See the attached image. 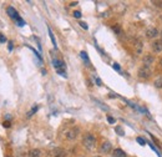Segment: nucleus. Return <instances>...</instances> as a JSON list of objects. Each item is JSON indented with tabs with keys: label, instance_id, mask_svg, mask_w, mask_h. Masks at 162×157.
I'll use <instances>...</instances> for the list:
<instances>
[{
	"label": "nucleus",
	"instance_id": "obj_1",
	"mask_svg": "<svg viewBox=\"0 0 162 157\" xmlns=\"http://www.w3.org/2000/svg\"><path fill=\"white\" fill-rule=\"evenodd\" d=\"M82 143L87 150H92V148L96 146V138L91 134H86L85 137H84V140H82Z\"/></svg>",
	"mask_w": 162,
	"mask_h": 157
},
{
	"label": "nucleus",
	"instance_id": "obj_2",
	"mask_svg": "<svg viewBox=\"0 0 162 157\" xmlns=\"http://www.w3.org/2000/svg\"><path fill=\"white\" fill-rule=\"evenodd\" d=\"M139 77H141V79H148L150 76H151V69L150 68H146V66H142V68H140L139 69Z\"/></svg>",
	"mask_w": 162,
	"mask_h": 157
},
{
	"label": "nucleus",
	"instance_id": "obj_3",
	"mask_svg": "<svg viewBox=\"0 0 162 157\" xmlns=\"http://www.w3.org/2000/svg\"><path fill=\"white\" fill-rule=\"evenodd\" d=\"M79 132H80V130H79L78 127H72L71 130H69V131L66 132V138H69V140H74V138L78 137Z\"/></svg>",
	"mask_w": 162,
	"mask_h": 157
},
{
	"label": "nucleus",
	"instance_id": "obj_4",
	"mask_svg": "<svg viewBox=\"0 0 162 157\" xmlns=\"http://www.w3.org/2000/svg\"><path fill=\"white\" fill-rule=\"evenodd\" d=\"M111 150H112V146L109 141H105L101 143V147H100L101 153H109V152H111Z\"/></svg>",
	"mask_w": 162,
	"mask_h": 157
},
{
	"label": "nucleus",
	"instance_id": "obj_5",
	"mask_svg": "<svg viewBox=\"0 0 162 157\" xmlns=\"http://www.w3.org/2000/svg\"><path fill=\"white\" fill-rule=\"evenodd\" d=\"M151 47H152V51L153 53H161L162 51V43H161L160 40H155L151 44Z\"/></svg>",
	"mask_w": 162,
	"mask_h": 157
},
{
	"label": "nucleus",
	"instance_id": "obj_6",
	"mask_svg": "<svg viewBox=\"0 0 162 157\" xmlns=\"http://www.w3.org/2000/svg\"><path fill=\"white\" fill-rule=\"evenodd\" d=\"M158 35V30L156 28H148L146 30V38L148 39H155Z\"/></svg>",
	"mask_w": 162,
	"mask_h": 157
},
{
	"label": "nucleus",
	"instance_id": "obj_7",
	"mask_svg": "<svg viewBox=\"0 0 162 157\" xmlns=\"http://www.w3.org/2000/svg\"><path fill=\"white\" fill-rule=\"evenodd\" d=\"M153 62H155V59H153V56L146 55V56L143 57V66H146V68H150V66H152Z\"/></svg>",
	"mask_w": 162,
	"mask_h": 157
},
{
	"label": "nucleus",
	"instance_id": "obj_8",
	"mask_svg": "<svg viewBox=\"0 0 162 157\" xmlns=\"http://www.w3.org/2000/svg\"><path fill=\"white\" fill-rule=\"evenodd\" d=\"M6 13H8V15L10 16V18H13V19H16V18H19V15H18V11H16L13 6H9L6 9Z\"/></svg>",
	"mask_w": 162,
	"mask_h": 157
},
{
	"label": "nucleus",
	"instance_id": "obj_9",
	"mask_svg": "<svg viewBox=\"0 0 162 157\" xmlns=\"http://www.w3.org/2000/svg\"><path fill=\"white\" fill-rule=\"evenodd\" d=\"M53 64H54V68H55L56 70H65V64H64L63 61L54 59V60H53Z\"/></svg>",
	"mask_w": 162,
	"mask_h": 157
},
{
	"label": "nucleus",
	"instance_id": "obj_10",
	"mask_svg": "<svg viewBox=\"0 0 162 157\" xmlns=\"http://www.w3.org/2000/svg\"><path fill=\"white\" fill-rule=\"evenodd\" d=\"M142 49H143V44L142 41H137V43L135 44V51H136V55H141L142 54Z\"/></svg>",
	"mask_w": 162,
	"mask_h": 157
},
{
	"label": "nucleus",
	"instance_id": "obj_11",
	"mask_svg": "<svg viewBox=\"0 0 162 157\" xmlns=\"http://www.w3.org/2000/svg\"><path fill=\"white\" fill-rule=\"evenodd\" d=\"M112 156L114 157H127L126 153L121 150V148H116V150L114 151V153H112Z\"/></svg>",
	"mask_w": 162,
	"mask_h": 157
},
{
	"label": "nucleus",
	"instance_id": "obj_12",
	"mask_svg": "<svg viewBox=\"0 0 162 157\" xmlns=\"http://www.w3.org/2000/svg\"><path fill=\"white\" fill-rule=\"evenodd\" d=\"M81 57H82V60L85 61V64L86 65H90V59H89V56H87V53L86 51H81Z\"/></svg>",
	"mask_w": 162,
	"mask_h": 157
},
{
	"label": "nucleus",
	"instance_id": "obj_13",
	"mask_svg": "<svg viewBox=\"0 0 162 157\" xmlns=\"http://www.w3.org/2000/svg\"><path fill=\"white\" fill-rule=\"evenodd\" d=\"M153 85H155V87H157V89H162V76L157 77L155 81H153Z\"/></svg>",
	"mask_w": 162,
	"mask_h": 157
},
{
	"label": "nucleus",
	"instance_id": "obj_14",
	"mask_svg": "<svg viewBox=\"0 0 162 157\" xmlns=\"http://www.w3.org/2000/svg\"><path fill=\"white\" fill-rule=\"evenodd\" d=\"M28 157H40V150H31L28 155Z\"/></svg>",
	"mask_w": 162,
	"mask_h": 157
},
{
	"label": "nucleus",
	"instance_id": "obj_15",
	"mask_svg": "<svg viewBox=\"0 0 162 157\" xmlns=\"http://www.w3.org/2000/svg\"><path fill=\"white\" fill-rule=\"evenodd\" d=\"M112 30L116 32L117 35H121V34H122V29H121L120 25H115V26H112Z\"/></svg>",
	"mask_w": 162,
	"mask_h": 157
},
{
	"label": "nucleus",
	"instance_id": "obj_16",
	"mask_svg": "<svg viewBox=\"0 0 162 157\" xmlns=\"http://www.w3.org/2000/svg\"><path fill=\"white\" fill-rule=\"evenodd\" d=\"M115 131H116L120 136H124V135H125V131H124V128H122L121 126H116V127H115Z\"/></svg>",
	"mask_w": 162,
	"mask_h": 157
},
{
	"label": "nucleus",
	"instance_id": "obj_17",
	"mask_svg": "<svg viewBox=\"0 0 162 157\" xmlns=\"http://www.w3.org/2000/svg\"><path fill=\"white\" fill-rule=\"evenodd\" d=\"M38 109H39V107H38V106H35V107H32V109H31V110H30V111L28 112V117L32 116V115H34V113H35V112L38 111Z\"/></svg>",
	"mask_w": 162,
	"mask_h": 157
},
{
	"label": "nucleus",
	"instance_id": "obj_18",
	"mask_svg": "<svg viewBox=\"0 0 162 157\" xmlns=\"http://www.w3.org/2000/svg\"><path fill=\"white\" fill-rule=\"evenodd\" d=\"M15 21L18 23V25H19V26H24V25H25V21L20 18V16H19V18H16V19H15Z\"/></svg>",
	"mask_w": 162,
	"mask_h": 157
},
{
	"label": "nucleus",
	"instance_id": "obj_19",
	"mask_svg": "<svg viewBox=\"0 0 162 157\" xmlns=\"http://www.w3.org/2000/svg\"><path fill=\"white\" fill-rule=\"evenodd\" d=\"M49 35H50V38H51V41H53L54 46H56V41H55V38H54V34L51 32V30H50V29H49Z\"/></svg>",
	"mask_w": 162,
	"mask_h": 157
},
{
	"label": "nucleus",
	"instance_id": "obj_20",
	"mask_svg": "<svg viewBox=\"0 0 162 157\" xmlns=\"http://www.w3.org/2000/svg\"><path fill=\"white\" fill-rule=\"evenodd\" d=\"M59 153H55V157H65V151L63 150H57Z\"/></svg>",
	"mask_w": 162,
	"mask_h": 157
},
{
	"label": "nucleus",
	"instance_id": "obj_21",
	"mask_svg": "<svg viewBox=\"0 0 162 157\" xmlns=\"http://www.w3.org/2000/svg\"><path fill=\"white\" fill-rule=\"evenodd\" d=\"M137 142L141 145V146H143V145H146V141L142 138V137H137Z\"/></svg>",
	"mask_w": 162,
	"mask_h": 157
},
{
	"label": "nucleus",
	"instance_id": "obj_22",
	"mask_svg": "<svg viewBox=\"0 0 162 157\" xmlns=\"http://www.w3.org/2000/svg\"><path fill=\"white\" fill-rule=\"evenodd\" d=\"M79 24H80V26H81L82 29H85V30H87V29H89V26H87V24H86V23H84V21H80Z\"/></svg>",
	"mask_w": 162,
	"mask_h": 157
},
{
	"label": "nucleus",
	"instance_id": "obj_23",
	"mask_svg": "<svg viewBox=\"0 0 162 157\" xmlns=\"http://www.w3.org/2000/svg\"><path fill=\"white\" fill-rule=\"evenodd\" d=\"M72 14H74V18H76V19H80L81 18V13L80 11H74Z\"/></svg>",
	"mask_w": 162,
	"mask_h": 157
},
{
	"label": "nucleus",
	"instance_id": "obj_24",
	"mask_svg": "<svg viewBox=\"0 0 162 157\" xmlns=\"http://www.w3.org/2000/svg\"><path fill=\"white\" fill-rule=\"evenodd\" d=\"M5 41H6V38H5L4 35H2V34H0V44H4Z\"/></svg>",
	"mask_w": 162,
	"mask_h": 157
},
{
	"label": "nucleus",
	"instance_id": "obj_25",
	"mask_svg": "<svg viewBox=\"0 0 162 157\" xmlns=\"http://www.w3.org/2000/svg\"><path fill=\"white\" fill-rule=\"evenodd\" d=\"M3 126L6 127V128H9V127H10V122H9V121H4V122H3Z\"/></svg>",
	"mask_w": 162,
	"mask_h": 157
},
{
	"label": "nucleus",
	"instance_id": "obj_26",
	"mask_svg": "<svg viewBox=\"0 0 162 157\" xmlns=\"http://www.w3.org/2000/svg\"><path fill=\"white\" fill-rule=\"evenodd\" d=\"M95 81H96V85H97V86H101V85H102V82H101V80H100L99 77H95Z\"/></svg>",
	"mask_w": 162,
	"mask_h": 157
},
{
	"label": "nucleus",
	"instance_id": "obj_27",
	"mask_svg": "<svg viewBox=\"0 0 162 157\" xmlns=\"http://www.w3.org/2000/svg\"><path fill=\"white\" fill-rule=\"evenodd\" d=\"M107 121H109L110 123H115V119L111 117V116H109V117H107Z\"/></svg>",
	"mask_w": 162,
	"mask_h": 157
},
{
	"label": "nucleus",
	"instance_id": "obj_28",
	"mask_svg": "<svg viewBox=\"0 0 162 157\" xmlns=\"http://www.w3.org/2000/svg\"><path fill=\"white\" fill-rule=\"evenodd\" d=\"M153 4H155L156 6H158V8H162V2H153Z\"/></svg>",
	"mask_w": 162,
	"mask_h": 157
},
{
	"label": "nucleus",
	"instance_id": "obj_29",
	"mask_svg": "<svg viewBox=\"0 0 162 157\" xmlns=\"http://www.w3.org/2000/svg\"><path fill=\"white\" fill-rule=\"evenodd\" d=\"M112 68H114L115 70H117V71H118V70H120V66H118L117 64H114V65H112Z\"/></svg>",
	"mask_w": 162,
	"mask_h": 157
},
{
	"label": "nucleus",
	"instance_id": "obj_30",
	"mask_svg": "<svg viewBox=\"0 0 162 157\" xmlns=\"http://www.w3.org/2000/svg\"><path fill=\"white\" fill-rule=\"evenodd\" d=\"M9 50H10V51L13 50V43H9Z\"/></svg>",
	"mask_w": 162,
	"mask_h": 157
},
{
	"label": "nucleus",
	"instance_id": "obj_31",
	"mask_svg": "<svg viewBox=\"0 0 162 157\" xmlns=\"http://www.w3.org/2000/svg\"><path fill=\"white\" fill-rule=\"evenodd\" d=\"M76 4H78V2H72V3H70V5H71V6H75Z\"/></svg>",
	"mask_w": 162,
	"mask_h": 157
},
{
	"label": "nucleus",
	"instance_id": "obj_32",
	"mask_svg": "<svg viewBox=\"0 0 162 157\" xmlns=\"http://www.w3.org/2000/svg\"><path fill=\"white\" fill-rule=\"evenodd\" d=\"M160 41H161V43H162V31L160 32Z\"/></svg>",
	"mask_w": 162,
	"mask_h": 157
},
{
	"label": "nucleus",
	"instance_id": "obj_33",
	"mask_svg": "<svg viewBox=\"0 0 162 157\" xmlns=\"http://www.w3.org/2000/svg\"><path fill=\"white\" fill-rule=\"evenodd\" d=\"M160 62H161V66H162V59H161V60H160Z\"/></svg>",
	"mask_w": 162,
	"mask_h": 157
},
{
	"label": "nucleus",
	"instance_id": "obj_34",
	"mask_svg": "<svg viewBox=\"0 0 162 157\" xmlns=\"http://www.w3.org/2000/svg\"><path fill=\"white\" fill-rule=\"evenodd\" d=\"M6 157H10V156H6Z\"/></svg>",
	"mask_w": 162,
	"mask_h": 157
}]
</instances>
